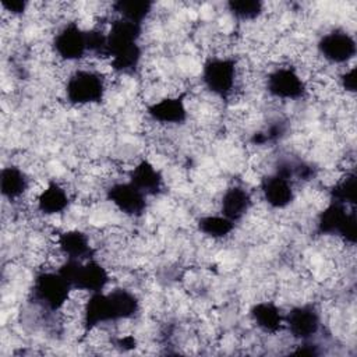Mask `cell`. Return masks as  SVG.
Returning a JSON list of instances; mask_svg holds the SVG:
<instances>
[{"label":"cell","mask_w":357,"mask_h":357,"mask_svg":"<svg viewBox=\"0 0 357 357\" xmlns=\"http://www.w3.org/2000/svg\"><path fill=\"white\" fill-rule=\"evenodd\" d=\"M138 296L123 286L86 296L81 317L84 331L88 333L106 325L128 321L139 311Z\"/></svg>","instance_id":"1"},{"label":"cell","mask_w":357,"mask_h":357,"mask_svg":"<svg viewBox=\"0 0 357 357\" xmlns=\"http://www.w3.org/2000/svg\"><path fill=\"white\" fill-rule=\"evenodd\" d=\"M141 36L142 25L119 17L112 20L106 31V56L112 71L117 74H131L139 67L142 60Z\"/></svg>","instance_id":"2"},{"label":"cell","mask_w":357,"mask_h":357,"mask_svg":"<svg viewBox=\"0 0 357 357\" xmlns=\"http://www.w3.org/2000/svg\"><path fill=\"white\" fill-rule=\"evenodd\" d=\"M202 88L219 100L231 99L241 89V64L234 56H209L201 67Z\"/></svg>","instance_id":"3"},{"label":"cell","mask_w":357,"mask_h":357,"mask_svg":"<svg viewBox=\"0 0 357 357\" xmlns=\"http://www.w3.org/2000/svg\"><path fill=\"white\" fill-rule=\"evenodd\" d=\"M57 271L70 283L74 291L84 294L103 291L112 280L109 268L96 259V257L86 261L64 259Z\"/></svg>","instance_id":"4"},{"label":"cell","mask_w":357,"mask_h":357,"mask_svg":"<svg viewBox=\"0 0 357 357\" xmlns=\"http://www.w3.org/2000/svg\"><path fill=\"white\" fill-rule=\"evenodd\" d=\"M107 78L93 67H78L73 70L64 82V95L73 106H92L105 99Z\"/></svg>","instance_id":"5"},{"label":"cell","mask_w":357,"mask_h":357,"mask_svg":"<svg viewBox=\"0 0 357 357\" xmlns=\"http://www.w3.org/2000/svg\"><path fill=\"white\" fill-rule=\"evenodd\" d=\"M73 294V287L57 269L39 271L32 282L31 296L36 305L47 312H60Z\"/></svg>","instance_id":"6"},{"label":"cell","mask_w":357,"mask_h":357,"mask_svg":"<svg viewBox=\"0 0 357 357\" xmlns=\"http://www.w3.org/2000/svg\"><path fill=\"white\" fill-rule=\"evenodd\" d=\"M356 211L353 206H347L335 201L329 204L318 213L315 230L319 236H329L342 240L347 245L356 243Z\"/></svg>","instance_id":"7"},{"label":"cell","mask_w":357,"mask_h":357,"mask_svg":"<svg viewBox=\"0 0 357 357\" xmlns=\"http://www.w3.org/2000/svg\"><path fill=\"white\" fill-rule=\"evenodd\" d=\"M264 88L268 95L280 102L300 100L308 93L307 79L298 68L291 64H280L264 77Z\"/></svg>","instance_id":"8"},{"label":"cell","mask_w":357,"mask_h":357,"mask_svg":"<svg viewBox=\"0 0 357 357\" xmlns=\"http://www.w3.org/2000/svg\"><path fill=\"white\" fill-rule=\"evenodd\" d=\"M50 47L53 56L63 63L81 61L89 56L86 29L77 21H67L56 29Z\"/></svg>","instance_id":"9"},{"label":"cell","mask_w":357,"mask_h":357,"mask_svg":"<svg viewBox=\"0 0 357 357\" xmlns=\"http://www.w3.org/2000/svg\"><path fill=\"white\" fill-rule=\"evenodd\" d=\"M315 50L324 63L344 66L354 59L357 45L353 33H349L344 29H332L318 39Z\"/></svg>","instance_id":"10"},{"label":"cell","mask_w":357,"mask_h":357,"mask_svg":"<svg viewBox=\"0 0 357 357\" xmlns=\"http://www.w3.org/2000/svg\"><path fill=\"white\" fill-rule=\"evenodd\" d=\"M322 318L319 310L311 303L293 305L284 312V329L297 342L312 340L321 329Z\"/></svg>","instance_id":"11"},{"label":"cell","mask_w":357,"mask_h":357,"mask_svg":"<svg viewBox=\"0 0 357 357\" xmlns=\"http://www.w3.org/2000/svg\"><path fill=\"white\" fill-rule=\"evenodd\" d=\"M105 197L119 212L130 218L142 216L148 206V197L128 180L110 183L105 190Z\"/></svg>","instance_id":"12"},{"label":"cell","mask_w":357,"mask_h":357,"mask_svg":"<svg viewBox=\"0 0 357 357\" xmlns=\"http://www.w3.org/2000/svg\"><path fill=\"white\" fill-rule=\"evenodd\" d=\"M188 107L183 95H165L146 106L148 119L156 126H183L188 120Z\"/></svg>","instance_id":"13"},{"label":"cell","mask_w":357,"mask_h":357,"mask_svg":"<svg viewBox=\"0 0 357 357\" xmlns=\"http://www.w3.org/2000/svg\"><path fill=\"white\" fill-rule=\"evenodd\" d=\"M259 191L264 202L271 209H284L296 198L294 181L276 170L261 178Z\"/></svg>","instance_id":"14"},{"label":"cell","mask_w":357,"mask_h":357,"mask_svg":"<svg viewBox=\"0 0 357 357\" xmlns=\"http://www.w3.org/2000/svg\"><path fill=\"white\" fill-rule=\"evenodd\" d=\"M54 244L64 259L86 261L95 257V248L91 244L89 234L78 229L60 231L56 236Z\"/></svg>","instance_id":"15"},{"label":"cell","mask_w":357,"mask_h":357,"mask_svg":"<svg viewBox=\"0 0 357 357\" xmlns=\"http://www.w3.org/2000/svg\"><path fill=\"white\" fill-rule=\"evenodd\" d=\"M35 209L45 216L64 213L71 204V195L59 181H49L33 198Z\"/></svg>","instance_id":"16"},{"label":"cell","mask_w":357,"mask_h":357,"mask_svg":"<svg viewBox=\"0 0 357 357\" xmlns=\"http://www.w3.org/2000/svg\"><path fill=\"white\" fill-rule=\"evenodd\" d=\"M252 208V195L241 184H231L223 190L219 201V213L237 223Z\"/></svg>","instance_id":"17"},{"label":"cell","mask_w":357,"mask_h":357,"mask_svg":"<svg viewBox=\"0 0 357 357\" xmlns=\"http://www.w3.org/2000/svg\"><path fill=\"white\" fill-rule=\"evenodd\" d=\"M127 180L141 190L146 197L158 195L163 188V176L160 170L148 159L138 160L127 173Z\"/></svg>","instance_id":"18"},{"label":"cell","mask_w":357,"mask_h":357,"mask_svg":"<svg viewBox=\"0 0 357 357\" xmlns=\"http://www.w3.org/2000/svg\"><path fill=\"white\" fill-rule=\"evenodd\" d=\"M250 318L254 325L266 335H276L284 329V312L271 300L257 301L250 308Z\"/></svg>","instance_id":"19"},{"label":"cell","mask_w":357,"mask_h":357,"mask_svg":"<svg viewBox=\"0 0 357 357\" xmlns=\"http://www.w3.org/2000/svg\"><path fill=\"white\" fill-rule=\"evenodd\" d=\"M31 190V178L18 165L4 166L0 172V191L7 201H20Z\"/></svg>","instance_id":"20"},{"label":"cell","mask_w":357,"mask_h":357,"mask_svg":"<svg viewBox=\"0 0 357 357\" xmlns=\"http://www.w3.org/2000/svg\"><path fill=\"white\" fill-rule=\"evenodd\" d=\"M197 227L201 234L211 240H223L234 231L236 223L218 212L202 215L197 222Z\"/></svg>","instance_id":"21"},{"label":"cell","mask_w":357,"mask_h":357,"mask_svg":"<svg viewBox=\"0 0 357 357\" xmlns=\"http://www.w3.org/2000/svg\"><path fill=\"white\" fill-rule=\"evenodd\" d=\"M152 8L153 3L145 0H120L112 3V13H114L119 18L138 25H144V22L152 14Z\"/></svg>","instance_id":"22"},{"label":"cell","mask_w":357,"mask_h":357,"mask_svg":"<svg viewBox=\"0 0 357 357\" xmlns=\"http://www.w3.org/2000/svg\"><path fill=\"white\" fill-rule=\"evenodd\" d=\"M329 201H335L347 206L356 205V173L354 169L346 170L333 181L329 190Z\"/></svg>","instance_id":"23"},{"label":"cell","mask_w":357,"mask_h":357,"mask_svg":"<svg viewBox=\"0 0 357 357\" xmlns=\"http://www.w3.org/2000/svg\"><path fill=\"white\" fill-rule=\"evenodd\" d=\"M226 7L233 18L240 22L258 20L264 14V3L258 0H230Z\"/></svg>","instance_id":"24"},{"label":"cell","mask_w":357,"mask_h":357,"mask_svg":"<svg viewBox=\"0 0 357 357\" xmlns=\"http://www.w3.org/2000/svg\"><path fill=\"white\" fill-rule=\"evenodd\" d=\"M1 8L10 17H20L28 10V3L25 0H3Z\"/></svg>","instance_id":"25"},{"label":"cell","mask_w":357,"mask_h":357,"mask_svg":"<svg viewBox=\"0 0 357 357\" xmlns=\"http://www.w3.org/2000/svg\"><path fill=\"white\" fill-rule=\"evenodd\" d=\"M339 85L346 93L356 92V67H346V70L339 75Z\"/></svg>","instance_id":"26"}]
</instances>
